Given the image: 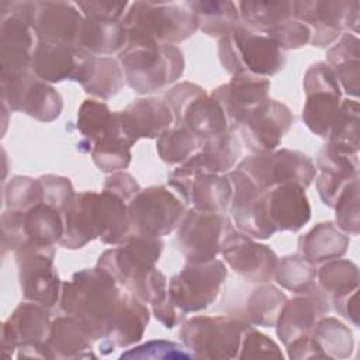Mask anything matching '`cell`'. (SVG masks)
Returning a JSON list of instances; mask_svg holds the SVG:
<instances>
[{"label": "cell", "mask_w": 360, "mask_h": 360, "mask_svg": "<svg viewBox=\"0 0 360 360\" xmlns=\"http://www.w3.org/2000/svg\"><path fill=\"white\" fill-rule=\"evenodd\" d=\"M127 38L177 45L198 30L195 15L183 3L134 1L122 18Z\"/></svg>", "instance_id": "cell-6"}, {"label": "cell", "mask_w": 360, "mask_h": 360, "mask_svg": "<svg viewBox=\"0 0 360 360\" xmlns=\"http://www.w3.org/2000/svg\"><path fill=\"white\" fill-rule=\"evenodd\" d=\"M349 245V235L342 232L332 221L316 224L298 239L300 255L315 266L343 257Z\"/></svg>", "instance_id": "cell-33"}, {"label": "cell", "mask_w": 360, "mask_h": 360, "mask_svg": "<svg viewBox=\"0 0 360 360\" xmlns=\"http://www.w3.org/2000/svg\"><path fill=\"white\" fill-rule=\"evenodd\" d=\"M315 167L319 173L354 179L359 176V155H349L326 142L319 150Z\"/></svg>", "instance_id": "cell-47"}, {"label": "cell", "mask_w": 360, "mask_h": 360, "mask_svg": "<svg viewBox=\"0 0 360 360\" xmlns=\"http://www.w3.org/2000/svg\"><path fill=\"white\" fill-rule=\"evenodd\" d=\"M167 184L180 194L187 205L200 212L225 215L229 210L232 184L228 174H186L174 169L167 176Z\"/></svg>", "instance_id": "cell-22"}, {"label": "cell", "mask_w": 360, "mask_h": 360, "mask_svg": "<svg viewBox=\"0 0 360 360\" xmlns=\"http://www.w3.org/2000/svg\"><path fill=\"white\" fill-rule=\"evenodd\" d=\"M242 153L240 141L235 131H225L201 141L200 150L176 167L186 174L215 173L226 174L233 170Z\"/></svg>", "instance_id": "cell-27"}, {"label": "cell", "mask_w": 360, "mask_h": 360, "mask_svg": "<svg viewBox=\"0 0 360 360\" xmlns=\"http://www.w3.org/2000/svg\"><path fill=\"white\" fill-rule=\"evenodd\" d=\"M311 336L322 350L325 359H347L353 353V333L349 326L338 318H321L311 332Z\"/></svg>", "instance_id": "cell-39"}, {"label": "cell", "mask_w": 360, "mask_h": 360, "mask_svg": "<svg viewBox=\"0 0 360 360\" xmlns=\"http://www.w3.org/2000/svg\"><path fill=\"white\" fill-rule=\"evenodd\" d=\"M42 186V202L63 212L75 197V190L69 177L44 174L39 177Z\"/></svg>", "instance_id": "cell-51"}, {"label": "cell", "mask_w": 360, "mask_h": 360, "mask_svg": "<svg viewBox=\"0 0 360 360\" xmlns=\"http://www.w3.org/2000/svg\"><path fill=\"white\" fill-rule=\"evenodd\" d=\"M270 80L249 73L232 75L231 80L212 90L211 97L222 107L231 131H236L245 118L269 98Z\"/></svg>", "instance_id": "cell-23"}, {"label": "cell", "mask_w": 360, "mask_h": 360, "mask_svg": "<svg viewBox=\"0 0 360 360\" xmlns=\"http://www.w3.org/2000/svg\"><path fill=\"white\" fill-rule=\"evenodd\" d=\"M1 225V255L18 249L28 240L25 233V212L6 210L0 218Z\"/></svg>", "instance_id": "cell-52"}, {"label": "cell", "mask_w": 360, "mask_h": 360, "mask_svg": "<svg viewBox=\"0 0 360 360\" xmlns=\"http://www.w3.org/2000/svg\"><path fill=\"white\" fill-rule=\"evenodd\" d=\"M1 17L8 14L24 21L35 34L37 42L52 45H77L83 14L70 1H1Z\"/></svg>", "instance_id": "cell-8"}, {"label": "cell", "mask_w": 360, "mask_h": 360, "mask_svg": "<svg viewBox=\"0 0 360 360\" xmlns=\"http://www.w3.org/2000/svg\"><path fill=\"white\" fill-rule=\"evenodd\" d=\"M226 277L228 270L222 260L186 263L170 278L166 298L184 315L204 311L217 301Z\"/></svg>", "instance_id": "cell-11"}, {"label": "cell", "mask_w": 360, "mask_h": 360, "mask_svg": "<svg viewBox=\"0 0 360 360\" xmlns=\"http://www.w3.org/2000/svg\"><path fill=\"white\" fill-rule=\"evenodd\" d=\"M183 4L195 15L198 30L211 38H222L240 21L236 3L229 0H191Z\"/></svg>", "instance_id": "cell-35"}, {"label": "cell", "mask_w": 360, "mask_h": 360, "mask_svg": "<svg viewBox=\"0 0 360 360\" xmlns=\"http://www.w3.org/2000/svg\"><path fill=\"white\" fill-rule=\"evenodd\" d=\"M231 222V218L222 214L186 210L176 228V245L186 262L201 264L215 260L221 255L222 240Z\"/></svg>", "instance_id": "cell-17"}, {"label": "cell", "mask_w": 360, "mask_h": 360, "mask_svg": "<svg viewBox=\"0 0 360 360\" xmlns=\"http://www.w3.org/2000/svg\"><path fill=\"white\" fill-rule=\"evenodd\" d=\"M326 142L349 155H359L360 107L356 98L342 100L338 117L329 131Z\"/></svg>", "instance_id": "cell-40"}, {"label": "cell", "mask_w": 360, "mask_h": 360, "mask_svg": "<svg viewBox=\"0 0 360 360\" xmlns=\"http://www.w3.org/2000/svg\"><path fill=\"white\" fill-rule=\"evenodd\" d=\"M118 62L125 83L138 94L165 90L184 72V56L179 46L139 38H127Z\"/></svg>", "instance_id": "cell-5"}, {"label": "cell", "mask_w": 360, "mask_h": 360, "mask_svg": "<svg viewBox=\"0 0 360 360\" xmlns=\"http://www.w3.org/2000/svg\"><path fill=\"white\" fill-rule=\"evenodd\" d=\"M329 297L318 285L309 292L287 298L274 326L281 343L287 346L298 338L311 335L318 321L329 314Z\"/></svg>", "instance_id": "cell-24"}, {"label": "cell", "mask_w": 360, "mask_h": 360, "mask_svg": "<svg viewBox=\"0 0 360 360\" xmlns=\"http://www.w3.org/2000/svg\"><path fill=\"white\" fill-rule=\"evenodd\" d=\"M163 246L162 238L131 233L122 243L104 250L96 266L142 302L156 305L167 294V278L156 267Z\"/></svg>", "instance_id": "cell-2"}, {"label": "cell", "mask_w": 360, "mask_h": 360, "mask_svg": "<svg viewBox=\"0 0 360 360\" xmlns=\"http://www.w3.org/2000/svg\"><path fill=\"white\" fill-rule=\"evenodd\" d=\"M14 253L24 300L49 309L59 304L62 281L55 267V248L27 240Z\"/></svg>", "instance_id": "cell-12"}, {"label": "cell", "mask_w": 360, "mask_h": 360, "mask_svg": "<svg viewBox=\"0 0 360 360\" xmlns=\"http://www.w3.org/2000/svg\"><path fill=\"white\" fill-rule=\"evenodd\" d=\"M4 202L7 210L27 212L42 202V186L39 179L14 176L4 187Z\"/></svg>", "instance_id": "cell-45"}, {"label": "cell", "mask_w": 360, "mask_h": 360, "mask_svg": "<svg viewBox=\"0 0 360 360\" xmlns=\"http://www.w3.org/2000/svg\"><path fill=\"white\" fill-rule=\"evenodd\" d=\"M353 179H343V177H336V176L319 173L318 176H315V184H316V190H318L319 198L322 200V202L326 207L333 208L336 200L339 198L342 191L346 188V186Z\"/></svg>", "instance_id": "cell-56"}, {"label": "cell", "mask_w": 360, "mask_h": 360, "mask_svg": "<svg viewBox=\"0 0 360 360\" xmlns=\"http://www.w3.org/2000/svg\"><path fill=\"white\" fill-rule=\"evenodd\" d=\"M294 124V114L281 101L267 98L236 129L252 155L276 150Z\"/></svg>", "instance_id": "cell-21"}, {"label": "cell", "mask_w": 360, "mask_h": 360, "mask_svg": "<svg viewBox=\"0 0 360 360\" xmlns=\"http://www.w3.org/2000/svg\"><path fill=\"white\" fill-rule=\"evenodd\" d=\"M63 215L44 202L25 212V233L28 240L55 246L63 236Z\"/></svg>", "instance_id": "cell-41"}, {"label": "cell", "mask_w": 360, "mask_h": 360, "mask_svg": "<svg viewBox=\"0 0 360 360\" xmlns=\"http://www.w3.org/2000/svg\"><path fill=\"white\" fill-rule=\"evenodd\" d=\"M32 30L15 15L1 17L0 22V82L31 72L34 49Z\"/></svg>", "instance_id": "cell-26"}, {"label": "cell", "mask_w": 360, "mask_h": 360, "mask_svg": "<svg viewBox=\"0 0 360 360\" xmlns=\"http://www.w3.org/2000/svg\"><path fill=\"white\" fill-rule=\"evenodd\" d=\"M62 215L65 229L58 245L66 249H82L94 239L120 245L131 235L128 205L104 190L76 193Z\"/></svg>", "instance_id": "cell-3"}, {"label": "cell", "mask_w": 360, "mask_h": 360, "mask_svg": "<svg viewBox=\"0 0 360 360\" xmlns=\"http://www.w3.org/2000/svg\"><path fill=\"white\" fill-rule=\"evenodd\" d=\"M91 339L70 315L58 316L52 321L46 346L51 350L52 359L76 360V359H97L91 352Z\"/></svg>", "instance_id": "cell-32"}, {"label": "cell", "mask_w": 360, "mask_h": 360, "mask_svg": "<svg viewBox=\"0 0 360 360\" xmlns=\"http://www.w3.org/2000/svg\"><path fill=\"white\" fill-rule=\"evenodd\" d=\"M186 207L165 186L141 190L128 204L131 233L162 238L172 233L180 224Z\"/></svg>", "instance_id": "cell-16"}, {"label": "cell", "mask_w": 360, "mask_h": 360, "mask_svg": "<svg viewBox=\"0 0 360 360\" xmlns=\"http://www.w3.org/2000/svg\"><path fill=\"white\" fill-rule=\"evenodd\" d=\"M357 0H300L292 1L294 18L304 22L311 31L314 46H328L338 38L353 31L359 32Z\"/></svg>", "instance_id": "cell-13"}, {"label": "cell", "mask_w": 360, "mask_h": 360, "mask_svg": "<svg viewBox=\"0 0 360 360\" xmlns=\"http://www.w3.org/2000/svg\"><path fill=\"white\" fill-rule=\"evenodd\" d=\"M70 80L77 82L87 94L110 100L122 89L125 79L118 59L93 56L82 51Z\"/></svg>", "instance_id": "cell-29"}, {"label": "cell", "mask_w": 360, "mask_h": 360, "mask_svg": "<svg viewBox=\"0 0 360 360\" xmlns=\"http://www.w3.org/2000/svg\"><path fill=\"white\" fill-rule=\"evenodd\" d=\"M264 35L269 37L281 51L298 49L311 41L309 28L300 20L294 18V15L270 28Z\"/></svg>", "instance_id": "cell-49"}, {"label": "cell", "mask_w": 360, "mask_h": 360, "mask_svg": "<svg viewBox=\"0 0 360 360\" xmlns=\"http://www.w3.org/2000/svg\"><path fill=\"white\" fill-rule=\"evenodd\" d=\"M149 319L150 311L146 304L128 291L122 292L112 326L107 338L103 339L100 352L104 354L108 349V353H111L115 347L127 349L138 343L143 338Z\"/></svg>", "instance_id": "cell-30"}, {"label": "cell", "mask_w": 360, "mask_h": 360, "mask_svg": "<svg viewBox=\"0 0 360 360\" xmlns=\"http://www.w3.org/2000/svg\"><path fill=\"white\" fill-rule=\"evenodd\" d=\"M240 21L250 30L266 34L270 28L292 17V1L280 0H243L238 1Z\"/></svg>", "instance_id": "cell-38"}, {"label": "cell", "mask_w": 360, "mask_h": 360, "mask_svg": "<svg viewBox=\"0 0 360 360\" xmlns=\"http://www.w3.org/2000/svg\"><path fill=\"white\" fill-rule=\"evenodd\" d=\"M152 314L166 329H173L174 326L181 325L186 319V315L181 314L167 298L156 305H152Z\"/></svg>", "instance_id": "cell-60"}, {"label": "cell", "mask_w": 360, "mask_h": 360, "mask_svg": "<svg viewBox=\"0 0 360 360\" xmlns=\"http://www.w3.org/2000/svg\"><path fill=\"white\" fill-rule=\"evenodd\" d=\"M82 51L68 45L37 42L32 49L31 72L48 84L70 80Z\"/></svg>", "instance_id": "cell-31"}, {"label": "cell", "mask_w": 360, "mask_h": 360, "mask_svg": "<svg viewBox=\"0 0 360 360\" xmlns=\"http://www.w3.org/2000/svg\"><path fill=\"white\" fill-rule=\"evenodd\" d=\"M127 44V30L121 21L86 18L82 24L77 49L93 56H111L120 53Z\"/></svg>", "instance_id": "cell-34"}, {"label": "cell", "mask_w": 360, "mask_h": 360, "mask_svg": "<svg viewBox=\"0 0 360 360\" xmlns=\"http://www.w3.org/2000/svg\"><path fill=\"white\" fill-rule=\"evenodd\" d=\"M287 347V356L291 360H309V359H325L322 350L315 343L311 335L292 340Z\"/></svg>", "instance_id": "cell-58"}, {"label": "cell", "mask_w": 360, "mask_h": 360, "mask_svg": "<svg viewBox=\"0 0 360 360\" xmlns=\"http://www.w3.org/2000/svg\"><path fill=\"white\" fill-rule=\"evenodd\" d=\"M226 174L232 184L229 212L233 226L253 239L264 240L271 238L277 231L267 214L266 191L239 169H233Z\"/></svg>", "instance_id": "cell-18"}, {"label": "cell", "mask_w": 360, "mask_h": 360, "mask_svg": "<svg viewBox=\"0 0 360 360\" xmlns=\"http://www.w3.org/2000/svg\"><path fill=\"white\" fill-rule=\"evenodd\" d=\"M76 128L82 135L77 149L90 153L98 170L115 173L129 166L139 136L124 110L111 111L104 101L87 98L77 110Z\"/></svg>", "instance_id": "cell-1"}, {"label": "cell", "mask_w": 360, "mask_h": 360, "mask_svg": "<svg viewBox=\"0 0 360 360\" xmlns=\"http://www.w3.org/2000/svg\"><path fill=\"white\" fill-rule=\"evenodd\" d=\"M285 301L287 295L276 285L270 283L259 284L248 295V300L240 309V315H236L235 318L250 326L274 328Z\"/></svg>", "instance_id": "cell-37"}, {"label": "cell", "mask_w": 360, "mask_h": 360, "mask_svg": "<svg viewBox=\"0 0 360 360\" xmlns=\"http://www.w3.org/2000/svg\"><path fill=\"white\" fill-rule=\"evenodd\" d=\"M83 17L91 20L104 21H121L124 11L129 7L128 1H105V0H89L75 3Z\"/></svg>", "instance_id": "cell-53"}, {"label": "cell", "mask_w": 360, "mask_h": 360, "mask_svg": "<svg viewBox=\"0 0 360 360\" xmlns=\"http://www.w3.org/2000/svg\"><path fill=\"white\" fill-rule=\"evenodd\" d=\"M221 255L231 270L255 284L270 283L278 263V257L270 246L239 232L232 222L226 228Z\"/></svg>", "instance_id": "cell-19"}, {"label": "cell", "mask_w": 360, "mask_h": 360, "mask_svg": "<svg viewBox=\"0 0 360 360\" xmlns=\"http://www.w3.org/2000/svg\"><path fill=\"white\" fill-rule=\"evenodd\" d=\"M360 194L359 177L353 179L335 202V225L347 235H359L360 231Z\"/></svg>", "instance_id": "cell-46"}, {"label": "cell", "mask_w": 360, "mask_h": 360, "mask_svg": "<svg viewBox=\"0 0 360 360\" xmlns=\"http://www.w3.org/2000/svg\"><path fill=\"white\" fill-rule=\"evenodd\" d=\"M121 295L115 278L96 266L79 270L69 281L62 283L59 307L62 312L77 319L89 338L96 342L110 333Z\"/></svg>", "instance_id": "cell-4"}, {"label": "cell", "mask_w": 360, "mask_h": 360, "mask_svg": "<svg viewBox=\"0 0 360 360\" xmlns=\"http://www.w3.org/2000/svg\"><path fill=\"white\" fill-rule=\"evenodd\" d=\"M238 359H284L278 345L267 335L250 326L240 343Z\"/></svg>", "instance_id": "cell-50"}, {"label": "cell", "mask_w": 360, "mask_h": 360, "mask_svg": "<svg viewBox=\"0 0 360 360\" xmlns=\"http://www.w3.org/2000/svg\"><path fill=\"white\" fill-rule=\"evenodd\" d=\"M163 101L173 112V125L190 129L200 141L229 131L228 120L219 103L195 83L174 84L165 93Z\"/></svg>", "instance_id": "cell-10"}, {"label": "cell", "mask_w": 360, "mask_h": 360, "mask_svg": "<svg viewBox=\"0 0 360 360\" xmlns=\"http://www.w3.org/2000/svg\"><path fill=\"white\" fill-rule=\"evenodd\" d=\"M51 325L49 308L27 300L18 304L1 325L3 357L11 359L20 346L45 342Z\"/></svg>", "instance_id": "cell-25"}, {"label": "cell", "mask_w": 360, "mask_h": 360, "mask_svg": "<svg viewBox=\"0 0 360 360\" xmlns=\"http://www.w3.org/2000/svg\"><path fill=\"white\" fill-rule=\"evenodd\" d=\"M249 323L232 315H197L184 319L179 338L194 359L229 360L238 357Z\"/></svg>", "instance_id": "cell-9"}, {"label": "cell", "mask_w": 360, "mask_h": 360, "mask_svg": "<svg viewBox=\"0 0 360 360\" xmlns=\"http://www.w3.org/2000/svg\"><path fill=\"white\" fill-rule=\"evenodd\" d=\"M201 141L187 128L173 125L156 138L159 158L167 165H181L200 148Z\"/></svg>", "instance_id": "cell-44"}, {"label": "cell", "mask_w": 360, "mask_h": 360, "mask_svg": "<svg viewBox=\"0 0 360 360\" xmlns=\"http://www.w3.org/2000/svg\"><path fill=\"white\" fill-rule=\"evenodd\" d=\"M273 278L288 291L305 294L316 287V266L302 255H288L278 259Z\"/></svg>", "instance_id": "cell-42"}, {"label": "cell", "mask_w": 360, "mask_h": 360, "mask_svg": "<svg viewBox=\"0 0 360 360\" xmlns=\"http://www.w3.org/2000/svg\"><path fill=\"white\" fill-rule=\"evenodd\" d=\"M218 56L231 76L249 73L269 79L281 72L287 62L284 51L269 37L248 28L243 22L218 39Z\"/></svg>", "instance_id": "cell-7"}, {"label": "cell", "mask_w": 360, "mask_h": 360, "mask_svg": "<svg viewBox=\"0 0 360 360\" xmlns=\"http://www.w3.org/2000/svg\"><path fill=\"white\" fill-rule=\"evenodd\" d=\"M302 84L305 104L301 118L312 134L328 139L342 103L339 82L326 62H316L307 69Z\"/></svg>", "instance_id": "cell-15"}, {"label": "cell", "mask_w": 360, "mask_h": 360, "mask_svg": "<svg viewBox=\"0 0 360 360\" xmlns=\"http://www.w3.org/2000/svg\"><path fill=\"white\" fill-rule=\"evenodd\" d=\"M120 359H153V360H174V359H194V356L183 346L172 340H148L139 346H135L124 352Z\"/></svg>", "instance_id": "cell-48"}, {"label": "cell", "mask_w": 360, "mask_h": 360, "mask_svg": "<svg viewBox=\"0 0 360 360\" xmlns=\"http://www.w3.org/2000/svg\"><path fill=\"white\" fill-rule=\"evenodd\" d=\"M103 190L118 197L128 205L142 188L132 174L122 170L111 173L104 181Z\"/></svg>", "instance_id": "cell-54"}, {"label": "cell", "mask_w": 360, "mask_h": 360, "mask_svg": "<svg viewBox=\"0 0 360 360\" xmlns=\"http://www.w3.org/2000/svg\"><path fill=\"white\" fill-rule=\"evenodd\" d=\"M266 208L277 232H298L311 219V205L305 188L295 183L274 186L266 191Z\"/></svg>", "instance_id": "cell-28"}, {"label": "cell", "mask_w": 360, "mask_h": 360, "mask_svg": "<svg viewBox=\"0 0 360 360\" xmlns=\"http://www.w3.org/2000/svg\"><path fill=\"white\" fill-rule=\"evenodd\" d=\"M332 70L339 82V86L347 96L357 100L360 89V60H349L332 66Z\"/></svg>", "instance_id": "cell-57"}, {"label": "cell", "mask_w": 360, "mask_h": 360, "mask_svg": "<svg viewBox=\"0 0 360 360\" xmlns=\"http://www.w3.org/2000/svg\"><path fill=\"white\" fill-rule=\"evenodd\" d=\"M236 169L245 172L263 191L284 183L307 188L318 173L309 156L287 148L250 155L240 160Z\"/></svg>", "instance_id": "cell-14"}, {"label": "cell", "mask_w": 360, "mask_h": 360, "mask_svg": "<svg viewBox=\"0 0 360 360\" xmlns=\"http://www.w3.org/2000/svg\"><path fill=\"white\" fill-rule=\"evenodd\" d=\"M357 292L359 288L349 291L346 294L330 297V302L335 311L342 315L345 319L352 322L354 326H359V305H357Z\"/></svg>", "instance_id": "cell-59"}, {"label": "cell", "mask_w": 360, "mask_h": 360, "mask_svg": "<svg viewBox=\"0 0 360 360\" xmlns=\"http://www.w3.org/2000/svg\"><path fill=\"white\" fill-rule=\"evenodd\" d=\"M139 139H156L173 127L174 117L169 105L156 97L136 98L124 108Z\"/></svg>", "instance_id": "cell-36"}, {"label": "cell", "mask_w": 360, "mask_h": 360, "mask_svg": "<svg viewBox=\"0 0 360 360\" xmlns=\"http://www.w3.org/2000/svg\"><path fill=\"white\" fill-rule=\"evenodd\" d=\"M359 267L347 259H333L316 269V285L330 298L359 288Z\"/></svg>", "instance_id": "cell-43"}, {"label": "cell", "mask_w": 360, "mask_h": 360, "mask_svg": "<svg viewBox=\"0 0 360 360\" xmlns=\"http://www.w3.org/2000/svg\"><path fill=\"white\" fill-rule=\"evenodd\" d=\"M1 83V104L10 111H21L41 122L55 121L63 108L60 94L32 72Z\"/></svg>", "instance_id": "cell-20"}, {"label": "cell", "mask_w": 360, "mask_h": 360, "mask_svg": "<svg viewBox=\"0 0 360 360\" xmlns=\"http://www.w3.org/2000/svg\"><path fill=\"white\" fill-rule=\"evenodd\" d=\"M360 41L352 32L340 35L339 41L326 52V63L332 68L349 60H360Z\"/></svg>", "instance_id": "cell-55"}]
</instances>
